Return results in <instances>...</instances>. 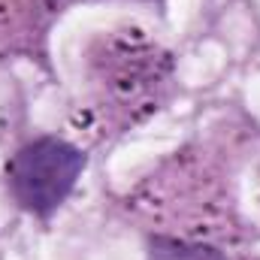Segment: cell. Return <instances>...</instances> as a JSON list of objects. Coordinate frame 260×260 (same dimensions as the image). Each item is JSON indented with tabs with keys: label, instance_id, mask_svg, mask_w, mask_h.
<instances>
[{
	"label": "cell",
	"instance_id": "6da1fadb",
	"mask_svg": "<svg viewBox=\"0 0 260 260\" xmlns=\"http://www.w3.org/2000/svg\"><path fill=\"white\" fill-rule=\"evenodd\" d=\"M82 167H85V157L76 145L55 139V136H46V139L24 145L12 157L9 188L24 209L37 212V215H49L73 191Z\"/></svg>",
	"mask_w": 260,
	"mask_h": 260
},
{
	"label": "cell",
	"instance_id": "7a4b0ae2",
	"mask_svg": "<svg viewBox=\"0 0 260 260\" xmlns=\"http://www.w3.org/2000/svg\"><path fill=\"white\" fill-rule=\"evenodd\" d=\"M148 260H224L221 251L206 248V245H188L176 239H154Z\"/></svg>",
	"mask_w": 260,
	"mask_h": 260
}]
</instances>
